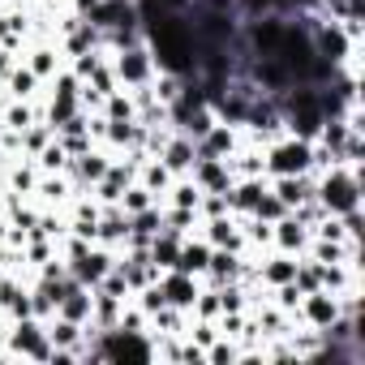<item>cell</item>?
<instances>
[{"mask_svg":"<svg viewBox=\"0 0 365 365\" xmlns=\"http://www.w3.org/2000/svg\"><path fill=\"white\" fill-rule=\"evenodd\" d=\"M116 327H120V331H150V318H146V314H142L133 301H125V305H120V318H116Z\"/></svg>","mask_w":365,"mask_h":365,"instance_id":"41","label":"cell"},{"mask_svg":"<svg viewBox=\"0 0 365 365\" xmlns=\"http://www.w3.org/2000/svg\"><path fill=\"white\" fill-rule=\"evenodd\" d=\"M43 327H48V339H52L56 352H73V361H82V322H69V318L52 314Z\"/></svg>","mask_w":365,"mask_h":365,"instance_id":"23","label":"cell"},{"mask_svg":"<svg viewBox=\"0 0 365 365\" xmlns=\"http://www.w3.org/2000/svg\"><path fill=\"white\" fill-rule=\"evenodd\" d=\"M194 146H198V159H228V155L241 146V129H237V125L215 120V125L207 129V138H198Z\"/></svg>","mask_w":365,"mask_h":365,"instance_id":"18","label":"cell"},{"mask_svg":"<svg viewBox=\"0 0 365 365\" xmlns=\"http://www.w3.org/2000/svg\"><path fill=\"white\" fill-rule=\"evenodd\" d=\"M198 224H202L198 211H190V207H168V202H163V228L190 237V232H198Z\"/></svg>","mask_w":365,"mask_h":365,"instance_id":"32","label":"cell"},{"mask_svg":"<svg viewBox=\"0 0 365 365\" xmlns=\"http://www.w3.org/2000/svg\"><path fill=\"white\" fill-rule=\"evenodd\" d=\"M56 314H61V318H69V322H86V318H91V288H82V284L69 275V279H65V292H61Z\"/></svg>","mask_w":365,"mask_h":365,"instance_id":"26","label":"cell"},{"mask_svg":"<svg viewBox=\"0 0 365 365\" xmlns=\"http://www.w3.org/2000/svg\"><path fill=\"white\" fill-rule=\"evenodd\" d=\"M185 327H190V314L176 305H159L150 314V335H185Z\"/></svg>","mask_w":365,"mask_h":365,"instance_id":"31","label":"cell"},{"mask_svg":"<svg viewBox=\"0 0 365 365\" xmlns=\"http://www.w3.org/2000/svg\"><path fill=\"white\" fill-rule=\"evenodd\" d=\"M215 120H220V116H215V108H211V103H198V108H190L185 116H180L172 129H180L185 138H194V142H198V138H207V129H211Z\"/></svg>","mask_w":365,"mask_h":365,"instance_id":"30","label":"cell"},{"mask_svg":"<svg viewBox=\"0 0 365 365\" xmlns=\"http://www.w3.org/2000/svg\"><path fill=\"white\" fill-rule=\"evenodd\" d=\"M22 65L48 86L61 69H65V56H61V48H56V39H31L26 48H22Z\"/></svg>","mask_w":365,"mask_h":365,"instance_id":"8","label":"cell"},{"mask_svg":"<svg viewBox=\"0 0 365 365\" xmlns=\"http://www.w3.org/2000/svg\"><path fill=\"white\" fill-rule=\"evenodd\" d=\"M198 237H202L211 250H241V254H245V232H241V220H237V215L202 220V224H198Z\"/></svg>","mask_w":365,"mask_h":365,"instance_id":"12","label":"cell"},{"mask_svg":"<svg viewBox=\"0 0 365 365\" xmlns=\"http://www.w3.org/2000/svg\"><path fill=\"white\" fill-rule=\"evenodd\" d=\"M262 163H267V176H305L314 172V142L297 133H279L275 142L262 146Z\"/></svg>","mask_w":365,"mask_h":365,"instance_id":"5","label":"cell"},{"mask_svg":"<svg viewBox=\"0 0 365 365\" xmlns=\"http://www.w3.org/2000/svg\"><path fill=\"white\" fill-rule=\"evenodd\" d=\"M35 185H39V168H35V159L14 155V159H9V168H5V190H9V194H18V198H31V194H35Z\"/></svg>","mask_w":365,"mask_h":365,"instance_id":"22","label":"cell"},{"mask_svg":"<svg viewBox=\"0 0 365 365\" xmlns=\"http://www.w3.org/2000/svg\"><path fill=\"white\" fill-rule=\"evenodd\" d=\"M271 194L284 202V211L301 207L305 198H314V172H305V176H271Z\"/></svg>","mask_w":365,"mask_h":365,"instance_id":"21","label":"cell"},{"mask_svg":"<svg viewBox=\"0 0 365 365\" xmlns=\"http://www.w3.org/2000/svg\"><path fill=\"white\" fill-rule=\"evenodd\" d=\"M133 180L155 194V202H163V194H168V185H172V172L159 163V155H146V159L138 163V176H133Z\"/></svg>","mask_w":365,"mask_h":365,"instance_id":"27","label":"cell"},{"mask_svg":"<svg viewBox=\"0 0 365 365\" xmlns=\"http://www.w3.org/2000/svg\"><path fill=\"white\" fill-rule=\"evenodd\" d=\"M73 194H78V190H73V180H69L65 172H39V185H35L31 202H35V207H56V211H65Z\"/></svg>","mask_w":365,"mask_h":365,"instance_id":"15","label":"cell"},{"mask_svg":"<svg viewBox=\"0 0 365 365\" xmlns=\"http://www.w3.org/2000/svg\"><path fill=\"white\" fill-rule=\"evenodd\" d=\"M5 356L9 361H39V365H48L52 361V339H48V327H43V318H35V314H26V318H9V327H5Z\"/></svg>","mask_w":365,"mask_h":365,"instance_id":"4","label":"cell"},{"mask_svg":"<svg viewBox=\"0 0 365 365\" xmlns=\"http://www.w3.org/2000/svg\"><path fill=\"white\" fill-rule=\"evenodd\" d=\"M245 254L241 250H211V262H207V275H202V284H211V288H220V284H232V279H241L245 275Z\"/></svg>","mask_w":365,"mask_h":365,"instance_id":"20","label":"cell"},{"mask_svg":"<svg viewBox=\"0 0 365 365\" xmlns=\"http://www.w3.org/2000/svg\"><path fill=\"white\" fill-rule=\"evenodd\" d=\"M339 314H344V305H339V297H335V292H327V288L305 292V297H301V305H297V322H301V327H314V331H327Z\"/></svg>","mask_w":365,"mask_h":365,"instance_id":"7","label":"cell"},{"mask_svg":"<svg viewBox=\"0 0 365 365\" xmlns=\"http://www.w3.org/2000/svg\"><path fill=\"white\" fill-rule=\"evenodd\" d=\"M198 215H202V220L232 215V211H228V194H202V202H198Z\"/></svg>","mask_w":365,"mask_h":365,"instance_id":"43","label":"cell"},{"mask_svg":"<svg viewBox=\"0 0 365 365\" xmlns=\"http://www.w3.org/2000/svg\"><path fill=\"white\" fill-rule=\"evenodd\" d=\"M142 39L159 65V73L194 78L198 73V35L190 14H150L142 18Z\"/></svg>","mask_w":365,"mask_h":365,"instance_id":"1","label":"cell"},{"mask_svg":"<svg viewBox=\"0 0 365 365\" xmlns=\"http://www.w3.org/2000/svg\"><path fill=\"white\" fill-rule=\"evenodd\" d=\"M35 168H39V172H69V150L61 146V138H52V142L35 155Z\"/></svg>","mask_w":365,"mask_h":365,"instance_id":"35","label":"cell"},{"mask_svg":"<svg viewBox=\"0 0 365 365\" xmlns=\"http://www.w3.org/2000/svg\"><path fill=\"white\" fill-rule=\"evenodd\" d=\"M138 5V18H150V14H190L194 0H133Z\"/></svg>","mask_w":365,"mask_h":365,"instance_id":"39","label":"cell"},{"mask_svg":"<svg viewBox=\"0 0 365 365\" xmlns=\"http://www.w3.org/2000/svg\"><path fill=\"white\" fill-rule=\"evenodd\" d=\"M207 262H211V245L198 237V232H190L185 241H180V254H176V271H185V275H207Z\"/></svg>","mask_w":365,"mask_h":365,"instance_id":"24","label":"cell"},{"mask_svg":"<svg viewBox=\"0 0 365 365\" xmlns=\"http://www.w3.org/2000/svg\"><path fill=\"white\" fill-rule=\"evenodd\" d=\"M194 318H220L224 314V305H220V288H211V284H202V292H198V301H194V309H190Z\"/></svg>","mask_w":365,"mask_h":365,"instance_id":"38","label":"cell"},{"mask_svg":"<svg viewBox=\"0 0 365 365\" xmlns=\"http://www.w3.org/2000/svg\"><path fill=\"white\" fill-rule=\"evenodd\" d=\"M190 176H194V185H198L202 194H228L232 180H237L232 168H228V159H194Z\"/></svg>","mask_w":365,"mask_h":365,"instance_id":"14","label":"cell"},{"mask_svg":"<svg viewBox=\"0 0 365 365\" xmlns=\"http://www.w3.org/2000/svg\"><path fill=\"white\" fill-rule=\"evenodd\" d=\"M207 365H241V344L220 335L211 348H207Z\"/></svg>","mask_w":365,"mask_h":365,"instance_id":"37","label":"cell"},{"mask_svg":"<svg viewBox=\"0 0 365 365\" xmlns=\"http://www.w3.org/2000/svg\"><path fill=\"white\" fill-rule=\"evenodd\" d=\"M314 198L327 215H348L356 207H365V180L361 168L348 163H331L322 172H314Z\"/></svg>","mask_w":365,"mask_h":365,"instance_id":"2","label":"cell"},{"mask_svg":"<svg viewBox=\"0 0 365 365\" xmlns=\"http://www.w3.org/2000/svg\"><path fill=\"white\" fill-rule=\"evenodd\" d=\"M228 168H232V176H267L262 146H254V142H245V138H241V146L228 155Z\"/></svg>","mask_w":365,"mask_h":365,"instance_id":"29","label":"cell"},{"mask_svg":"<svg viewBox=\"0 0 365 365\" xmlns=\"http://www.w3.org/2000/svg\"><path fill=\"white\" fill-rule=\"evenodd\" d=\"M0 86L9 91V99H43V82H39V78H35V73H31L22 61L9 69V78L0 82Z\"/></svg>","mask_w":365,"mask_h":365,"instance_id":"28","label":"cell"},{"mask_svg":"<svg viewBox=\"0 0 365 365\" xmlns=\"http://www.w3.org/2000/svg\"><path fill=\"white\" fill-rule=\"evenodd\" d=\"M279 215H288V211H284V202H279V198L271 194V185H267V194H262V198H258V207H254V220H262V224H275Z\"/></svg>","mask_w":365,"mask_h":365,"instance_id":"40","label":"cell"},{"mask_svg":"<svg viewBox=\"0 0 365 365\" xmlns=\"http://www.w3.org/2000/svg\"><path fill=\"white\" fill-rule=\"evenodd\" d=\"M95 292H108V297H120V301H129V284H125V275L112 267L99 284H95Z\"/></svg>","mask_w":365,"mask_h":365,"instance_id":"42","label":"cell"},{"mask_svg":"<svg viewBox=\"0 0 365 365\" xmlns=\"http://www.w3.org/2000/svg\"><path fill=\"white\" fill-rule=\"evenodd\" d=\"M0 271H9V245L0 241Z\"/></svg>","mask_w":365,"mask_h":365,"instance_id":"44","label":"cell"},{"mask_svg":"<svg viewBox=\"0 0 365 365\" xmlns=\"http://www.w3.org/2000/svg\"><path fill=\"white\" fill-rule=\"evenodd\" d=\"M194 159H198V146H194V138H185L180 129H172V138H168V142H163V150H159V163H163L172 176H190Z\"/></svg>","mask_w":365,"mask_h":365,"instance_id":"16","label":"cell"},{"mask_svg":"<svg viewBox=\"0 0 365 365\" xmlns=\"http://www.w3.org/2000/svg\"><path fill=\"white\" fill-rule=\"evenodd\" d=\"M125 237H129V215L116 207V202H108V207H99V224H95V241L99 245H108V250H125Z\"/></svg>","mask_w":365,"mask_h":365,"instance_id":"19","label":"cell"},{"mask_svg":"<svg viewBox=\"0 0 365 365\" xmlns=\"http://www.w3.org/2000/svg\"><path fill=\"white\" fill-rule=\"evenodd\" d=\"M309 237H314V232H309L297 215H279V220L271 224V250H279V254H297V258H301V254L309 250Z\"/></svg>","mask_w":365,"mask_h":365,"instance_id":"13","label":"cell"},{"mask_svg":"<svg viewBox=\"0 0 365 365\" xmlns=\"http://www.w3.org/2000/svg\"><path fill=\"white\" fill-rule=\"evenodd\" d=\"M125 215H138V211H146V207H155V194L146 190V185H138V180H133V185H125V194H120V202H116Z\"/></svg>","mask_w":365,"mask_h":365,"instance_id":"36","label":"cell"},{"mask_svg":"<svg viewBox=\"0 0 365 365\" xmlns=\"http://www.w3.org/2000/svg\"><path fill=\"white\" fill-rule=\"evenodd\" d=\"M180 232H172V228H159L155 237H150V245H146V254H150V267L155 271H172L176 267V254H180Z\"/></svg>","mask_w":365,"mask_h":365,"instance_id":"25","label":"cell"},{"mask_svg":"<svg viewBox=\"0 0 365 365\" xmlns=\"http://www.w3.org/2000/svg\"><path fill=\"white\" fill-rule=\"evenodd\" d=\"M108 61H112L116 86H125V91L150 86V82H155V73H159V65H155V56H150L146 39H142V43H129V48H116V52H108Z\"/></svg>","mask_w":365,"mask_h":365,"instance_id":"6","label":"cell"},{"mask_svg":"<svg viewBox=\"0 0 365 365\" xmlns=\"http://www.w3.org/2000/svg\"><path fill=\"white\" fill-rule=\"evenodd\" d=\"M159 288H163V301L168 305H176V309H194V301H198V292H202V279L198 275H185V271H159Z\"/></svg>","mask_w":365,"mask_h":365,"instance_id":"11","label":"cell"},{"mask_svg":"<svg viewBox=\"0 0 365 365\" xmlns=\"http://www.w3.org/2000/svg\"><path fill=\"white\" fill-rule=\"evenodd\" d=\"M108 163H112V150L95 142V146H86L82 155H73V159H69V172H65V176L73 180V190H91L95 180L108 172Z\"/></svg>","mask_w":365,"mask_h":365,"instance_id":"9","label":"cell"},{"mask_svg":"<svg viewBox=\"0 0 365 365\" xmlns=\"http://www.w3.org/2000/svg\"><path fill=\"white\" fill-rule=\"evenodd\" d=\"M267 185H271V176H237L232 180V190H228V211L241 220V215H254V207H258V198L267 194Z\"/></svg>","mask_w":365,"mask_h":365,"instance_id":"17","label":"cell"},{"mask_svg":"<svg viewBox=\"0 0 365 365\" xmlns=\"http://www.w3.org/2000/svg\"><path fill=\"white\" fill-rule=\"evenodd\" d=\"M0 314L5 318H26L31 314V279L22 271H0Z\"/></svg>","mask_w":365,"mask_h":365,"instance_id":"10","label":"cell"},{"mask_svg":"<svg viewBox=\"0 0 365 365\" xmlns=\"http://www.w3.org/2000/svg\"><path fill=\"white\" fill-rule=\"evenodd\" d=\"M99 112H103L108 120H133V116H138V108H133V95H129L125 86H116V91L103 99V108H99Z\"/></svg>","mask_w":365,"mask_h":365,"instance_id":"33","label":"cell"},{"mask_svg":"<svg viewBox=\"0 0 365 365\" xmlns=\"http://www.w3.org/2000/svg\"><path fill=\"white\" fill-rule=\"evenodd\" d=\"M18 138H22V155H26V159H35V155H39L56 133H52V125H48V120H35V125H31V129H22Z\"/></svg>","mask_w":365,"mask_h":365,"instance_id":"34","label":"cell"},{"mask_svg":"<svg viewBox=\"0 0 365 365\" xmlns=\"http://www.w3.org/2000/svg\"><path fill=\"white\" fill-rule=\"evenodd\" d=\"M279 116H284V129H288V133L314 142L318 129H322V120H327L318 86H309V82H292L288 91H279Z\"/></svg>","mask_w":365,"mask_h":365,"instance_id":"3","label":"cell"}]
</instances>
